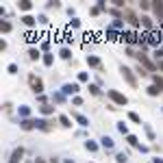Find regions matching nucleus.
I'll use <instances>...</instances> for the list:
<instances>
[{"label":"nucleus","mask_w":163,"mask_h":163,"mask_svg":"<svg viewBox=\"0 0 163 163\" xmlns=\"http://www.w3.org/2000/svg\"><path fill=\"white\" fill-rule=\"evenodd\" d=\"M107 94H109V98H111V100H113L115 104H122V107H124V104L128 102V98H126L124 94H120V91H115V89H109Z\"/></svg>","instance_id":"obj_1"},{"label":"nucleus","mask_w":163,"mask_h":163,"mask_svg":"<svg viewBox=\"0 0 163 163\" xmlns=\"http://www.w3.org/2000/svg\"><path fill=\"white\" fill-rule=\"evenodd\" d=\"M120 72H122V76L124 79H126V83H128V85H133V87H135V85H137V79H135V76H133V70H130V68H120Z\"/></svg>","instance_id":"obj_2"},{"label":"nucleus","mask_w":163,"mask_h":163,"mask_svg":"<svg viewBox=\"0 0 163 163\" xmlns=\"http://www.w3.org/2000/svg\"><path fill=\"white\" fill-rule=\"evenodd\" d=\"M137 59H139V63H141L144 68H148L150 72H155V70H157V65H155V63H152V61H150L146 54H137Z\"/></svg>","instance_id":"obj_3"},{"label":"nucleus","mask_w":163,"mask_h":163,"mask_svg":"<svg viewBox=\"0 0 163 163\" xmlns=\"http://www.w3.org/2000/svg\"><path fill=\"white\" fill-rule=\"evenodd\" d=\"M79 89H81V87H79L76 83H65V85H63V89H61V94L70 96V94H79Z\"/></svg>","instance_id":"obj_4"},{"label":"nucleus","mask_w":163,"mask_h":163,"mask_svg":"<svg viewBox=\"0 0 163 163\" xmlns=\"http://www.w3.org/2000/svg\"><path fill=\"white\" fill-rule=\"evenodd\" d=\"M152 11H155L157 20L161 22V20H163V2H161V0H152Z\"/></svg>","instance_id":"obj_5"},{"label":"nucleus","mask_w":163,"mask_h":163,"mask_svg":"<svg viewBox=\"0 0 163 163\" xmlns=\"http://www.w3.org/2000/svg\"><path fill=\"white\" fill-rule=\"evenodd\" d=\"M31 85H33V91L41 96V91H43V83H41V79H35V76H31Z\"/></svg>","instance_id":"obj_6"},{"label":"nucleus","mask_w":163,"mask_h":163,"mask_svg":"<svg viewBox=\"0 0 163 163\" xmlns=\"http://www.w3.org/2000/svg\"><path fill=\"white\" fill-rule=\"evenodd\" d=\"M22 157H24V148H15L13 155H11V159H9V163H20Z\"/></svg>","instance_id":"obj_7"},{"label":"nucleus","mask_w":163,"mask_h":163,"mask_svg":"<svg viewBox=\"0 0 163 163\" xmlns=\"http://www.w3.org/2000/svg\"><path fill=\"white\" fill-rule=\"evenodd\" d=\"M20 128H22V130H31V128H35V122H33V120H22V122H20Z\"/></svg>","instance_id":"obj_8"},{"label":"nucleus","mask_w":163,"mask_h":163,"mask_svg":"<svg viewBox=\"0 0 163 163\" xmlns=\"http://www.w3.org/2000/svg\"><path fill=\"white\" fill-rule=\"evenodd\" d=\"M122 39H126L128 43H135V41H139V39H137V35H135V33H130V31H128V33H122Z\"/></svg>","instance_id":"obj_9"},{"label":"nucleus","mask_w":163,"mask_h":163,"mask_svg":"<svg viewBox=\"0 0 163 163\" xmlns=\"http://www.w3.org/2000/svg\"><path fill=\"white\" fill-rule=\"evenodd\" d=\"M74 120L81 124V126H89V120H87L85 115H81V113H74Z\"/></svg>","instance_id":"obj_10"},{"label":"nucleus","mask_w":163,"mask_h":163,"mask_svg":"<svg viewBox=\"0 0 163 163\" xmlns=\"http://www.w3.org/2000/svg\"><path fill=\"white\" fill-rule=\"evenodd\" d=\"M85 148H87L89 152H96V150H98V144L91 141V139H87V141H85Z\"/></svg>","instance_id":"obj_11"},{"label":"nucleus","mask_w":163,"mask_h":163,"mask_svg":"<svg viewBox=\"0 0 163 163\" xmlns=\"http://www.w3.org/2000/svg\"><path fill=\"white\" fill-rule=\"evenodd\" d=\"M31 7H33L31 0H20V9H22V11H31Z\"/></svg>","instance_id":"obj_12"},{"label":"nucleus","mask_w":163,"mask_h":163,"mask_svg":"<svg viewBox=\"0 0 163 163\" xmlns=\"http://www.w3.org/2000/svg\"><path fill=\"white\" fill-rule=\"evenodd\" d=\"M87 65L98 68V65H100V59H98V57H87Z\"/></svg>","instance_id":"obj_13"},{"label":"nucleus","mask_w":163,"mask_h":163,"mask_svg":"<svg viewBox=\"0 0 163 163\" xmlns=\"http://www.w3.org/2000/svg\"><path fill=\"white\" fill-rule=\"evenodd\" d=\"M100 144H102L104 148H113V144H115V141H113L111 137H102V139H100Z\"/></svg>","instance_id":"obj_14"},{"label":"nucleus","mask_w":163,"mask_h":163,"mask_svg":"<svg viewBox=\"0 0 163 163\" xmlns=\"http://www.w3.org/2000/svg\"><path fill=\"white\" fill-rule=\"evenodd\" d=\"M161 91H163V89H161V87H157V85H150V87H148V94H150V96H159Z\"/></svg>","instance_id":"obj_15"},{"label":"nucleus","mask_w":163,"mask_h":163,"mask_svg":"<svg viewBox=\"0 0 163 163\" xmlns=\"http://www.w3.org/2000/svg\"><path fill=\"white\" fill-rule=\"evenodd\" d=\"M22 22H24L26 26H35V18H33V15H24V18H22Z\"/></svg>","instance_id":"obj_16"},{"label":"nucleus","mask_w":163,"mask_h":163,"mask_svg":"<svg viewBox=\"0 0 163 163\" xmlns=\"http://www.w3.org/2000/svg\"><path fill=\"white\" fill-rule=\"evenodd\" d=\"M118 37H122V35H118L115 28H107V39H118Z\"/></svg>","instance_id":"obj_17"},{"label":"nucleus","mask_w":163,"mask_h":163,"mask_svg":"<svg viewBox=\"0 0 163 163\" xmlns=\"http://www.w3.org/2000/svg\"><path fill=\"white\" fill-rule=\"evenodd\" d=\"M39 111H41V113H43V115H50V113H52L54 109H52L50 104H41V107H39Z\"/></svg>","instance_id":"obj_18"},{"label":"nucleus","mask_w":163,"mask_h":163,"mask_svg":"<svg viewBox=\"0 0 163 163\" xmlns=\"http://www.w3.org/2000/svg\"><path fill=\"white\" fill-rule=\"evenodd\" d=\"M59 122L63 124V126H65V128H70V126H72V120H70V118H68V115H61V118H59Z\"/></svg>","instance_id":"obj_19"},{"label":"nucleus","mask_w":163,"mask_h":163,"mask_svg":"<svg viewBox=\"0 0 163 163\" xmlns=\"http://www.w3.org/2000/svg\"><path fill=\"white\" fill-rule=\"evenodd\" d=\"M141 24H144L146 28H152V20H150L148 15H141Z\"/></svg>","instance_id":"obj_20"},{"label":"nucleus","mask_w":163,"mask_h":163,"mask_svg":"<svg viewBox=\"0 0 163 163\" xmlns=\"http://www.w3.org/2000/svg\"><path fill=\"white\" fill-rule=\"evenodd\" d=\"M28 57H31L33 61H37V59H39V50H37V48H31V50H28Z\"/></svg>","instance_id":"obj_21"},{"label":"nucleus","mask_w":163,"mask_h":163,"mask_svg":"<svg viewBox=\"0 0 163 163\" xmlns=\"http://www.w3.org/2000/svg\"><path fill=\"white\" fill-rule=\"evenodd\" d=\"M52 61H54V57H52L50 52H46V54H43V65H52Z\"/></svg>","instance_id":"obj_22"},{"label":"nucleus","mask_w":163,"mask_h":163,"mask_svg":"<svg viewBox=\"0 0 163 163\" xmlns=\"http://www.w3.org/2000/svg\"><path fill=\"white\" fill-rule=\"evenodd\" d=\"M20 115L28 120V115H31V109H28V107H20Z\"/></svg>","instance_id":"obj_23"},{"label":"nucleus","mask_w":163,"mask_h":163,"mask_svg":"<svg viewBox=\"0 0 163 163\" xmlns=\"http://www.w3.org/2000/svg\"><path fill=\"white\" fill-rule=\"evenodd\" d=\"M118 130H120L122 135H126V137H128V128H126V124H124V122H120V124H118Z\"/></svg>","instance_id":"obj_24"},{"label":"nucleus","mask_w":163,"mask_h":163,"mask_svg":"<svg viewBox=\"0 0 163 163\" xmlns=\"http://www.w3.org/2000/svg\"><path fill=\"white\" fill-rule=\"evenodd\" d=\"M0 31H2V33H9V31H11V24H9V22H2V24H0Z\"/></svg>","instance_id":"obj_25"},{"label":"nucleus","mask_w":163,"mask_h":163,"mask_svg":"<svg viewBox=\"0 0 163 163\" xmlns=\"http://www.w3.org/2000/svg\"><path fill=\"white\" fill-rule=\"evenodd\" d=\"M126 141H128L130 146H139V144H137V137H135V135H128V137H126Z\"/></svg>","instance_id":"obj_26"},{"label":"nucleus","mask_w":163,"mask_h":163,"mask_svg":"<svg viewBox=\"0 0 163 163\" xmlns=\"http://www.w3.org/2000/svg\"><path fill=\"white\" fill-rule=\"evenodd\" d=\"M35 126H37V128H41V130H43V128H48L46 120H35Z\"/></svg>","instance_id":"obj_27"},{"label":"nucleus","mask_w":163,"mask_h":163,"mask_svg":"<svg viewBox=\"0 0 163 163\" xmlns=\"http://www.w3.org/2000/svg\"><path fill=\"white\" fill-rule=\"evenodd\" d=\"M115 161H118V163H126V161H128V157H126L124 152H120V155L115 157Z\"/></svg>","instance_id":"obj_28"},{"label":"nucleus","mask_w":163,"mask_h":163,"mask_svg":"<svg viewBox=\"0 0 163 163\" xmlns=\"http://www.w3.org/2000/svg\"><path fill=\"white\" fill-rule=\"evenodd\" d=\"M128 118H130V120H133V122L141 124V118H139V115H137V113H133V111H130V113H128Z\"/></svg>","instance_id":"obj_29"},{"label":"nucleus","mask_w":163,"mask_h":163,"mask_svg":"<svg viewBox=\"0 0 163 163\" xmlns=\"http://www.w3.org/2000/svg\"><path fill=\"white\" fill-rule=\"evenodd\" d=\"M152 79H155V85H157V87H161V89H163V79H161V76H157V74H155Z\"/></svg>","instance_id":"obj_30"},{"label":"nucleus","mask_w":163,"mask_h":163,"mask_svg":"<svg viewBox=\"0 0 163 163\" xmlns=\"http://www.w3.org/2000/svg\"><path fill=\"white\" fill-rule=\"evenodd\" d=\"M155 57H157V61H159V59L163 57V46H159V48L155 50Z\"/></svg>","instance_id":"obj_31"},{"label":"nucleus","mask_w":163,"mask_h":163,"mask_svg":"<svg viewBox=\"0 0 163 163\" xmlns=\"http://www.w3.org/2000/svg\"><path fill=\"white\" fill-rule=\"evenodd\" d=\"M61 57H63V59H70V57H72V52H70L68 48H63V50H61Z\"/></svg>","instance_id":"obj_32"},{"label":"nucleus","mask_w":163,"mask_h":163,"mask_svg":"<svg viewBox=\"0 0 163 163\" xmlns=\"http://www.w3.org/2000/svg\"><path fill=\"white\" fill-rule=\"evenodd\" d=\"M7 70H9V74H15V72H18V65H15V63H9Z\"/></svg>","instance_id":"obj_33"},{"label":"nucleus","mask_w":163,"mask_h":163,"mask_svg":"<svg viewBox=\"0 0 163 163\" xmlns=\"http://www.w3.org/2000/svg\"><path fill=\"white\" fill-rule=\"evenodd\" d=\"M89 91H91V94H94V96H98V94H100V89H98V87H96V85H89Z\"/></svg>","instance_id":"obj_34"},{"label":"nucleus","mask_w":163,"mask_h":163,"mask_svg":"<svg viewBox=\"0 0 163 163\" xmlns=\"http://www.w3.org/2000/svg\"><path fill=\"white\" fill-rule=\"evenodd\" d=\"M26 39L28 41H37L39 37H35V33H26Z\"/></svg>","instance_id":"obj_35"},{"label":"nucleus","mask_w":163,"mask_h":163,"mask_svg":"<svg viewBox=\"0 0 163 163\" xmlns=\"http://www.w3.org/2000/svg\"><path fill=\"white\" fill-rule=\"evenodd\" d=\"M111 28H122V20H115V22L111 24Z\"/></svg>","instance_id":"obj_36"},{"label":"nucleus","mask_w":163,"mask_h":163,"mask_svg":"<svg viewBox=\"0 0 163 163\" xmlns=\"http://www.w3.org/2000/svg\"><path fill=\"white\" fill-rule=\"evenodd\" d=\"M87 79H89V76H87V72H81V74H79V81H83V83H85Z\"/></svg>","instance_id":"obj_37"},{"label":"nucleus","mask_w":163,"mask_h":163,"mask_svg":"<svg viewBox=\"0 0 163 163\" xmlns=\"http://www.w3.org/2000/svg\"><path fill=\"white\" fill-rule=\"evenodd\" d=\"M128 22H130V24H137V18H135L133 13H128Z\"/></svg>","instance_id":"obj_38"},{"label":"nucleus","mask_w":163,"mask_h":163,"mask_svg":"<svg viewBox=\"0 0 163 163\" xmlns=\"http://www.w3.org/2000/svg\"><path fill=\"white\" fill-rule=\"evenodd\" d=\"M63 96H65V94H54V100H57V102H61V100H63Z\"/></svg>","instance_id":"obj_39"},{"label":"nucleus","mask_w":163,"mask_h":163,"mask_svg":"<svg viewBox=\"0 0 163 163\" xmlns=\"http://www.w3.org/2000/svg\"><path fill=\"white\" fill-rule=\"evenodd\" d=\"M152 163H163V159H159V157H157V159H155Z\"/></svg>","instance_id":"obj_40"},{"label":"nucleus","mask_w":163,"mask_h":163,"mask_svg":"<svg viewBox=\"0 0 163 163\" xmlns=\"http://www.w3.org/2000/svg\"><path fill=\"white\" fill-rule=\"evenodd\" d=\"M159 70H161V72H163V61H159Z\"/></svg>","instance_id":"obj_41"},{"label":"nucleus","mask_w":163,"mask_h":163,"mask_svg":"<svg viewBox=\"0 0 163 163\" xmlns=\"http://www.w3.org/2000/svg\"><path fill=\"white\" fill-rule=\"evenodd\" d=\"M63 163H74V161H72V159H65V161H63Z\"/></svg>","instance_id":"obj_42"}]
</instances>
